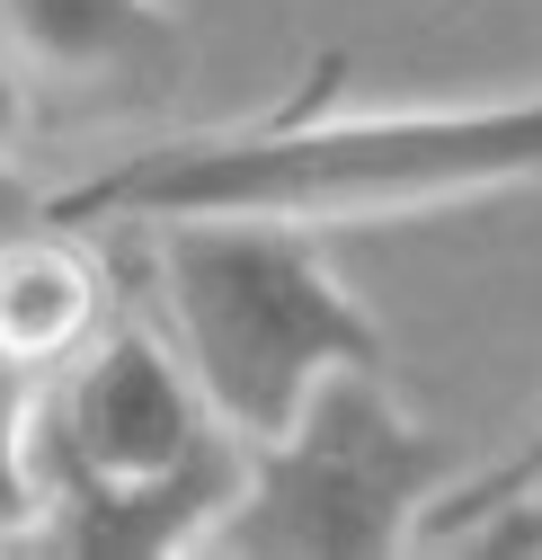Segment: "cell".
Wrapping results in <instances>:
<instances>
[{
	"instance_id": "cell-1",
	"label": "cell",
	"mask_w": 542,
	"mask_h": 560,
	"mask_svg": "<svg viewBox=\"0 0 542 560\" xmlns=\"http://www.w3.org/2000/svg\"><path fill=\"white\" fill-rule=\"evenodd\" d=\"M542 178V90L498 107H329V81H311L294 107L152 143L81 187H54V223H152V214H276L311 232L391 223L427 205L498 196Z\"/></svg>"
},
{
	"instance_id": "cell-2",
	"label": "cell",
	"mask_w": 542,
	"mask_h": 560,
	"mask_svg": "<svg viewBox=\"0 0 542 560\" xmlns=\"http://www.w3.org/2000/svg\"><path fill=\"white\" fill-rule=\"evenodd\" d=\"M152 303L196 400L240 445H267L329 365H382L374 312L329 276L311 223L152 214Z\"/></svg>"
},
{
	"instance_id": "cell-3",
	"label": "cell",
	"mask_w": 542,
	"mask_h": 560,
	"mask_svg": "<svg viewBox=\"0 0 542 560\" xmlns=\"http://www.w3.org/2000/svg\"><path fill=\"white\" fill-rule=\"evenodd\" d=\"M453 489V436L400 409L382 365H329L267 445H240V489L214 516V560H391Z\"/></svg>"
},
{
	"instance_id": "cell-4",
	"label": "cell",
	"mask_w": 542,
	"mask_h": 560,
	"mask_svg": "<svg viewBox=\"0 0 542 560\" xmlns=\"http://www.w3.org/2000/svg\"><path fill=\"white\" fill-rule=\"evenodd\" d=\"M214 436L232 428H214V409L196 400L169 338L143 320H107L72 365L27 392V428H19L27 499L54 480H152L205 454Z\"/></svg>"
},
{
	"instance_id": "cell-5",
	"label": "cell",
	"mask_w": 542,
	"mask_h": 560,
	"mask_svg": "<svg viewBox=\"0 0 542 560\" xmlns=\"http://www.w3.org/2000/svg\"><path fill=\"white\" fill-rule=\"evenodd\" d=\"M232 489H240V436H214L205 454H187L178 471H152V480H54L27 499V525L10 534V551H36V560H178V551H205Z\"/></svg>"
},
{
	"instance_id": "cell-6",
	"label": "cell",
	"mask_w": 542,
	"mask_h": 560,
	"mask_svg": "<svg viewBox=\"0 0 542 560\" xmlns=\"http://www.w3.org/2000/svg\"><path fill=\"white\" fill-rule=\"evenodd\" d=\"M0 72L19 98H169L187 72V19L169 0H0Z\"/></svg>"
},
{
	"instance_id": "cell-7",
	"label": "cell",
	"mask_w": 542,
	"mask_h": 560,
	"mask_svg": "<svg viewBox=\"0 0 542 560\" xmlns=\"http://www.w3.org/2000/svg\"><path fill=\"white\" fill-rule=\"evenodd\" d=\"M125 320L116 312V267L98 258V241L81 223H19L0 232V365L45 383L81 357V347Z\"/></svg>"
},
{
	"instance_id": "cell-8",
	"label": "cell",
	"mask_w": 542,
	"mask_h": 560,
	"mask_svg": "<svg viewBox=\"0 0 542 560\" xmlns=\"http://www.w3.org/2000/svg\"><path fill=\"white\" fill-rule=\"evenodd\" d=\"M542 480V428L498 463V471H471V480H453V489H436V508L419 516V542L410 551H436L445 534H462L471 516H490V508H507V499H525V489Z\"/></svg>"
},
{
	"instance_id": "cell-9",
	"label": "cell",
	"mask_w": 542,
	"mask_h": 560,
	"mask_svg": "<svg viewBox=\"0 0 542 560\" xmlns=\"http://www.w3.org/2000/svg\"><path fill=\"white\" fill-rule=\"evenodd\" d=\"M27 374L0 365V551H10V534L27 525V454H19V428H27Z\"/></svg>"
},
{
	"instance_id": "cell-10",
	"label": "cell",
	"mask_w": 542,
	"mask_h": 560,
	"mask_svg": "<svg viewBox=\"0 0 542 560\" xmlns=\"http://www.w3.org/2000/svg\"><path fill=\"white\" fill-rule=\"evenodd\" d=\"M19 116H27V98H19L10 72H0V232H19V223L45 214V187L19 170Z\"/></svg>"
},
{
	"instance_id": "cell-11",
	"label": "cell",
	"mask_w": 542,
	"mask_h": 560,
	"mask_svg": "<svg viewBox=\"0 0 542 560\" xmlns=\"http://www.w3.org/2000/svg\"><path fill=\"white\" fill-rule=\"evenodd\" d=\"M533 489H542V480H533Z\"/></svg>"
}]
</instances>
